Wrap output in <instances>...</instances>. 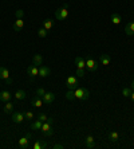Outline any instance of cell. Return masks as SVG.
Masks as SVG:
<instances>
[{"mask_svg": "<svg viewBox=\"0 0 134 149\" xmlns=\"http://www.w3.org/2000/svg\"><path fill=\"white\" fill-rule=\"evenodd\" d=\"M74 93H75V98L82 101L88 100V97H90V91L87 89H85V87H77L74 90Z\"/></svg>", "mask_w": 134, "mask_h": 149, "instance_id": "6da1fadb", "label": "cell"}, {"mask_svg": "<svg viewBox=\"0 0 134 149\" xmlns=\"http://www.w3.org/2000/svg\"><path fill=\"white\" fill-rule=\"evenodd\" d=\"M40 130H42V134L44 136V137H50V136L54 134V129H52V124L48 121L43 122L42 128H40Z\"/></svg>", "mask_w": 134, "mask_h": 149, "instance_id": "7a4b0ae2", "label": "cell"}, {"mask_svg": "<svg viewBox=\"0 0 134 149\" xmlns=\"http://www.w3.org/2000/svg\"><path fill=\"white\" fill-rule=\"evenodd\" d=\"M0 79L6 81L8 85H11V83H12V79H11V77H10V71H8L7 67L0 66Z\"/></svg>", "mask_w": 134, "mask_h": 149, "instance_id": "3957f363", "label": "cell"}, {"mask_svg": "<svg viewBox=\"0 0 134 149\" xmlns=\"http://www.w3.org/2000/svg\"><path fill=\"white\" fill-rule=\"evenodd\" d=\"M66 85H67V89H70V90H75V89L78 87V79H77V77H74V75L67 77Z\"/></svg>", "mask_w": 134, "mask_h": 149, "instance_id": "277c9868", "label": "cell"}, {"mask_svg": "<svg viewBox=\"0 0 134 149\" xmlns=\"http://www.w3.org/2000/svg\"><path fill=\"white\" fill-rule=\"evenodd\" d=\"M86 69H87L88 71H93V73H94V71L98 70V62L91 58H87L86 59Z\"/></svg>", "mask_w": 134, "mask_h": 149, "instance_id": "5b68a950", "label": "cell"}, {"mask_svg": "<svg viewBox=\"0 0 134 149\" xmlns=\"http://www.w3.org/2000/svg\"><path fill=\"white\" fill-rule=\"evenodd\" d=\"M67 16H68V11L67 8H59V10L55 11V17H57L58 20H66Z\"/></svg>", "mask_w": 134, "mask_h": 149, "instance_id": "8992f818", "label": "cell"}, {"mask_svg": "<svg viewBox=\"0 0 134 149\" xmlns=\"http://www.w3.org/2000/svg\"><path fill=\"white\" fill-rule=\"evenodd\" d=\"M30 139H32L31 133H27L24 137H21V139L19 140V146H20L21 149H27V148H28V141H30Z\"/></svg>", "mask_w": 134, "mask_h": 149, "instance_id": "52a82bcc", "label": "cell"}, {"mask_svg": "<svg viewBox=\"0 0 134 149\" xmlns=\"http://www.w3.org/2000/svg\"><path fill=\"white\" fill-rule=\"evenodd\" d=\"M27 74L30 75L31 79H34L36 75H39V66H35V65L28 66V69H27Z\"/></svg>", "mask_w": 134, "mask_h": 149, "instance_id": "ba28073f", "label": "cell"}, {"mask_svg": "<svg viewBox=\"0 0 134 149\" xmlns=\"http://www.w3.org/2000/svg\"><path fill=\"white\" fill-rule=\"evenodd\" d=\"M42 100L44 104H52L54 101H55V94L51 93V91H46L44 95L42 97Z\"/></svg>", "mask_w": 134, "mask_h": 149, "instance_id": "9c48e42d", "label": "cell"}, {"mask_svg": "<svg viewBox=\"0 0 134 149\" xmlns=\"http://www.w3.org/2000/svg\"><path fill=\"white\" fill-rule=\"evenodd\" d=\"M12 121L15 124H20V122L24 121V114L21 111H15L14 114H12Z\"/></svg>", "mask_w": 134, "mask_h": 149, "instance_id": "30bf717a", "label": "cell"}, {"mask_svg": "<svg viewBox=\"0 0 134 149\" xmlns=\"http://www.w3.org/2000/svg\"><path fill=\"white\" fill-rule=\"evenodd\" d=\"M50 73H51V70L48 69L47 66H39V77L40 78H46V77L50 75Z\"/></svg>", "mask_w": 134, "mask_h": 149, "instance_id": "8fae6325", "label": "cell"}, {"mask_svg": "<svg viewBox=\"0 0 134 149\" xmlns=\"http://www.w3.org/2000/svg\"><path fill=\"white\" fill-rule=\"evenodd\" d=\"M11 98H12V94L8 90L0 91V101L1 102H8V101H11Z\"/></svg>", "mask_w": 134, "mask_h": 149, "instance_id": "7c38bea8", "label": "cell"}, {"mask_svg": "<svg viewBox=\"0 0 134 149\" xmlns=\"http://www.w3.org/2000/svg\"><path fill=\"white\" fill-rule=\"evenodd\" d=\"M75 65L77 69H86V61L83 56H77L75 58Z\"/></svg>", "mask_w": 134, "mask_h": 149, "instance_id": "4fadbf2b", "label": "cell"}, {"mask_svg": "<svg viewBox=\"0 0 134 149\" xmlns=\"http://www.w3.org/2000/svg\"><path fill=\"white\" fill-rule=\"evenodd\" d=\"M95 140H94V137H93L91 134H88L87 137H86V141H85V144H86V146H87L88 149H93V148H95Z\"/></svg>", "mask_w": 134, "mask_h": 149, "instance_id": "5bb4252c", "label": "cell"}, {"mask_svg": "<svg viewBox=\"0 0 134 149\" xmlns=\"http://www.w3.org/2000/svg\"><path fill=\"white\" fill-rule=\"evenodd\" d=\"M43 104H44V102H43V100L40 97H38V95H36L35 98H32V100H31V105L34 106V108H42Z\"/></svg>", "mask_w": 134, "mask_h": 149, "instance_id": "9a60e30c", "label": "cell"}, {"mask_svg": "<svg viewBox=\"0 0 134 149\" xmlns=\"http://www.w3.org/2000/svg\"><path fill=\"white\" fill-rule=\"evenodd\" d=\"M24 28V20L23 19H16V22L14 23V30L15 31H21Z\"/></svg>", "mask_w": 134, "mask_h": 149, "instance_id": "2e32d148", "label": "cell"}, {"mask_svg": "<svg viewBox=\"0 0 134 149\" xmlns=\"http://www.w3.org/2000/svg\"><path fill=\"white\" fill-rule=\"evenodd\" d=\"M43 63V56L40 54H35V55L32 56V65H35V66H42Z\"/></svg>", "mask_w": 134, "mask_h": 149, "instance_id": "e0dca14e", "label": "cell"}, {"mask_svg": "<svg viewBox=\"0 0 134 149\" xmlns=\"http://www.w3.org/2000/svg\"><path fill=\"white\" fill-rule=\"evenodd\" d=\"M47 142L44 141V140H38V141H35V144H34V146L32 148L34 149H46L47 148Z\"/></svg>", "mask_w": 134, "mask_h": 149, "instance_id": "ac0fdd59", "label": "cell"}, {"mask_svg": "<svg viewBox=\"0 0 134 149\" xmlns=\"http://www.w3.org/2000/svg\"><path fill=\"white\" fill-rule=\"evenodd\" d=\"M125 32H126V35H129V36H133L134 35V22L127 23L126 27H125Z\"/></svg>", "mask_w": 134, "mask_h": 149, "instance_id": "d6986e66", "label": "cell"}, {"mask_svg": "<svg viewBox=\"0 0 134 149\" xmlns=\"http://www.w3.org/2000/svg\"><path fill=\"white\" fill-rule=\"evenodd\" d=\"M99 61H101V63H102L103 66H107V65H110V55H107V54H102L101 55V58H99Z\"/></svg>", "mask_w": 134, "mask_h": 149, "instance_id": "ffe728a7", "label": "cell"}, {"mask_svg": "<svg viewBox=\"0 0 134 149\" xmlns=\"http://www.w3.org/2000/svg\"><path fill=\"white\" fill-rule=\"evenodd\" d=\"M109 140L111 142H117L118 140H119V133L115 132V130H113V132L109 133Z\"/></svg>", "mask_w": 134, "mask_h": 149, "instance_id": "44dd1931", "label": "cell"}, {"mask_svg": "<svg viewBox=\"0 0 134 149\" xmlns=\"http://www.w3.org/2000/svg\"><path fill=\"white\" fill-rule=\"evenodd\" d=\"M121 20H122V17H121V15H119V14L114 12V14L111 15V22H113V24H119Z\"/></svg>", "mask_w": 134, "mask_h": 149, "instance_id": "7402d4cb", "label": "cell"}, {"mask_svg": "<svg viewBox=\"0 0 134 149\" xmlns=\"http://www.w3.org/2000/svg\"><path fill=\"white\" fill-rule=\"evenodd\" d=\"M52 26H54L52 19H46V20L43 22V28H46L47 31H48V30H51V28H52Z\"/></svg>", "mask_w": 134, "mask_h": 149, "instance_id": "603a6c76", "label": "cell"}, {"mask_svg": "<svg viewBox=\"0 0 134 149\" xmlns=\"http://www.w3.org/2000/svg\"><path fill=\"white\" fill-rule=\"evenodd\" d=\"M42 125H43V122L40 121V120H36L35 122H32L31 124V129H34V130H39V129L42 128Z\"/></svg>", "mask_w": 134, "mask_h": 149, "instance_id": "cb8c5ba5", "label": "cell"}, {"mask_svg": "<svg viewBox=\"0 0 134 149\" xmlns=\"http://www.w3.org/2000/svg\"><path fill=\"white\" fill-rule=\"evenodd\" d=\"M3 110H4V113H11V111L14 110V104L8 101L7 104H6V106L3 108Z\"/></svg>", "mask_w": 134, "mask_h": 149, "instance_id": "d4e9b609", "label": "cell"}, {"mask_svg": "<svg viewBox=\"0 0 134 149\" xmlns=\"http://www.w3.org/2000/svg\"><path fill=\"white\" fill-rule=\"evenodd\" d=\"M26 95H27V94H26L24 90H18L15 93V98H16V100H24Z\"/></svg>", "mask_w": 134, "mask_h": 149, "instance_id": "484cf974", "label": "cell"}, {"mask_svg": "<svg viewBox=\"0 0 134 149\" xmlns=\"http://www.w3.org/2000/svg\"><path fill=\"white\" fill-rule=\"evenodd\" d=\"M66 98L68 101H73V100H75V93H74V90H67V93H66Z\"/></svg>", "mask_w": 134, "mask_h": 149, "instance_id": "4316f807", "label": "cell"}, {"mask_svg": "<svg viewBox=\"0 0 134 149\" xmlns=\"http://www.w3.org/2000/svg\"><path fill=\"white\" fill-rule=\"evenodd\" d=\"M34 118H35V116H34L32 111H26L24 113V120L26 121H32Z\"/></svg>", "mask_w": 134, "mask_h": 149, "instance_id": "83f0119b", "label": "cell"}, {"mask_svg": "<svg viewBox=\"0 0 134 149\" xmlns=\"http://www.w3.org/2000/svg\"><path fill=\"white\" fill-rule=\"evenodd\" d=\"M38 35L40 36V38H46L47 35H48V32H47L46 28H40V30L38 31Z\"/></svg>", "mask_w": 134, "mask_h": 149, "instance_id": "f1b7e54d", "label": "cell"}, {"mask_svg": "<svg viewBox=\"0 0 134 149\" xmlns=\"http://www.w3.org/2000/svg\"><path fill=\"white\" fill-rule=\"evenodd\" d=\"M131 89H129V87H125L124 90H122V94H124V97H127V98H130V95H131Z\"/></svg>", "mask_w": 134, "mask_h": 149, "instance_id": "f546056e", "label": "cell"}, {"mask_svg": "<svg viewBox=\"0 0 134 149\" xmlns=\"http://www.w3.org/2000/svg\"><path fill=\"white\" fill-rule=\"evenodd\" d=\"M44 93H46V90H44L43 87H38V89H36V95H38V97L42 98L43 95H44Z\"/></svg>", "mask_w": 134, "mask_h": 149, "instance_id": "4dcf8cb0", "label": "cell"}, {"mask_svg": "<svg viewBox=\"0 0 134 149\" xmlns=\"http://www.w3.org/2000/svg\"><path fill=\"white\" fill-rule=\"evenodd\" d=\"M77 75L79 77V78L85 77L86 75V70L85 69H77Z\"/></svg>", "mask_w": 134, "mask_h": 149, "instance_id": "1f68e13d", "label": "cell"}, {"mask_svg": "<svg viewBox=\"0 0 134 149\" xmlns=\"http://www.w3.org/2000/svg\"><path fill=\"white\" fill-rule=\"evenodd\" d=\"M47 118H48V117H47V116L44 114V113H40V114L38 116V120H40L42 122H46V121H47Z\"/></svg>", "mask_w": 134, "mask_h": 149, "instance_id": "d6a6232c", "label": "cell"}, {"mask_svg": "<svg viewBox=\"0 0 134 149\" xmlns=\"http://www.w3.org/2000/svg\"><path fill=\"white\" fill-rule=\"evenodd\" d=\"M23 16H24V11H23V10H18V11H16V17H18V19H23Z\"/></svg>", "mask_w": 134, "mask_h": 149, "instance_id": "836d02e7", "label": "cell"}, {"mask_svg": "<svg viewBox=\"0 0 134 149\" xmlns=\"http://www.w3.org/2000/svg\"><path fill=\"white\" fill-rule=\"evenodd\" d=\"M52 148H54V149H63L64 145H62V144H54Z\"/></svg>", "mask_w": 134, "mask_h": 149, "instance_id": "e575fe53", "label": "cell"}, {"mask_svg": "<svg viewBox=\"0 0 134 149\" xmlns=\"http://www.w3.org/2000/svg\"><path fill=\"white\" fill-rule=\"evenodd\" d=\"M130 98H131V101H134V91H131V95H130Z\"/></svg>", "mask_w": 134, "mask_h": 149, "instance_id": "d590c367", "label": "cell"}, {"mask_svg": "<svg viewBox=\"0 0 134 149\" xmlns=\"http://www.w3.org/2000/svg\"><path fill=\"white\" fill-rule=\"evenodd\" d=\"M131 90H134V79L131 81Z\"/></svg>", "mask_w": 134, "mask_h": 149, "instance_id": "8d00e7d4", "label": "cell"}]
</instances>
